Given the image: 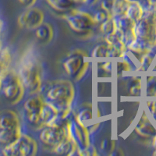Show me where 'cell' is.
I'll use <instances>...</instances> for the list:
<instances>
[{"label": "cell", "instance_id": "6da1fadb", "mask_svg": "<svg viewBox=\"0 0 156 156\" xmlns=\"http://www.w3.org/2000/svg\"><path fill=\"white\" fill-rule=\"evenodd\" d=\"M42 94L44 101L53 107L58 113L71 112L75 97L73 83L68 80H57L44 87Z\"/></svg>", "mask_w": 156, "mask_h": 156}, {"label": "cell", "instance_id": "7a4b0ae2", "mask_svg": "<svg viewBox=\"0 0 156 156\" xmlns=\"http://www.w3.org/2000/svg\"><path fill=\"white\" fill-rule=\"evenodd\" d=\"M18 74L30 94H38L42 90V74L39 59L32 51H26L19 62Z\"/></svg>", "mask_w": 156, "mask_h": 156}, {"label": "cell", "instance_id": "3957f363", "mask_svg": "<svg viewBox=\"0 0 156 156\" xmlns=\"http://www.w3.org/2000/svg\"><path fill=\"white\" fill-rule=\"evenodd\" d=\"M0 81L1 91L11 104L16 105L23 99L26 90L18 73L8 69L0 76Z\"/></svg>", "mask_w": 156, "mask_h": 156}, {"label": "cell", "instance_id": "277c9868", "mask_svg": "<svg viewBox=\"0 0 156 156\" xmlns=\"http://www.w3.org/2000/svg\"><path fill=\"white\" fill-rule=\"evenodd\" d=\"M62 66L69 76L76 81H79L88 69V55L83 50L74 49L64 59Z\"/></svg>", "mask_w": 156, "mask_h": 156}, {"label": "cell", "instance_id": "5b68a950", "mask_svg": "<svg viewBox=\"0 0 156 156\" xmlns=\"http://www.w3.org/2000/svg\"><path fill=\"white\" fill-rule=\"evenodd\" d=\"M37 151L36 140L28 135L21 134L13 143L4 147L2 154L6 156H34Z\"/></svg>", "mask_w": 156, "mask_h": 156}, {"label": "cell", "instance_id": "8992f818", "mask_svg": "<svg viewBox=\"0 0 156 156\" xmlns=\"http://www.w3.org/2000/svg\"><path fill=\"white\" fill-rule=\"evenodd\" d=\"M62 17L67 22L69 27L78 33L89 31L97 25L93 16L87 12L75 9L69 11Z\"/></svg>", "mask_w": 156, "mask_h": 156}, {"label": "cell", "instance_id": "52a82bcc", "mask_svg": "<svg viewBox=\"0 0 156 156\" xmlns=\"http://www.w3.org/2000/svg\"><path fill=\"white\" fill-rule=\"evenodd\" d=\"M68 136L74 142L79 150V155L82 151L90 147V132L87 126L80 124L75 117L71 118L66 125Z\"/></svg>", "mask_w": 156, "mask_h": 156}, {"label": "cell", "instance_id": "ba28073f", "mask_svg": "<svg viewBox=\"0 0 156 156\" xmlns=\"http://www.w3.org/2000/svg\"><path fill=\"white\" fill-rule=\"evenodd\" d=\"M44 98L42 94H32L23 103L25 117L29 123L35 126L41 124V113L44 105Z\"/></svg>", "mask_w": 156, "mask_h": 156}, {"label": "cell", "instance_id": "9c48e42d", "mask_svg": "<svg viewBox=\"0 0 156 156\" xmlns=\"http://www.w3.org/2000/svg\"><path fill=\"white\" fill-rule=\"evenodd\" d=\"M68 136L66 126L49 125L43 127L39 134V138L43 144L53 148Z\"/></svg>", "mask_w": 156, "mask_h": 156}, {"label": "cell", "instance_id": "30bf717a", "mask_svg": "<svg viewBox=\"0 0 156 156\" xmlns=\"http://www.w3.org/2000/svg\"><path fill=\"white\" fill-rule=\"evenodd\" d=\"M134 31L136 37L145 40L150 44L155 41L156 28L154 26V16H143L140 20L135 23Z\"/></svg>", "mask_w": 156, "mask_h": 156}, {"label": "cell", "instance_id": "8fae6325", "mask_svg": "<svg viewBox=\"0 0 156 156\" xmlns=\"http://www.w3.org/2000/svg\"><path fill=\"white\" fill-rule=\"evenodd\" d=\"M44 15L41 9L30 7L23 12L18 17V24L22 28L35 30L44 22Z\"/></svg>", "mask_w": 156, "mask_h": 156}, {"label": "cell", "instance_id": "7c38bea8", "mask_svg": "<svg viewBox=\"0 0 156 156\" xmlns=\"http://www.w3.org/2000/svg\"><path fill=\"white\" fill-rule=\"evenodd\" d=\"M122 52L118 51L108 43H100L97 44L92 50L91 56L94 58H120Z\"/></svg>", "mask_w": 156, "mask_h": 156}, {"label": "cell", "instance_id": "4fadbf2b", "mask_svg": "<svg viewBox=\"0 0 156 156\" xmlns=\"http://www.w3.org/2000/svg\"><path fill=\"white\" fill-rule=\"evenodd\" d=\"M20 122L17 114L12 110H5L0 113V129H20Z\"/></svg>", "mask_w": 156, "mask_h": 156}, {"label": "cell", "instance_id": "5bb4252c", "mask_svg": "<svg viewBox=\"0 0 156 156\" xmlns=\"http://www.w3.org/2000/svg\"><path fill=\"white\" fill-rule=\"evenodd\" d=\"M52 151L58 155L70 156L79 154V150L74 142L71 140L69 136L61 143L52 148Z\"/></svg>", "mask_w": 156, "mask_h": 156}, {"label": "cell", "instance_id": "9a60e30c", "mask_svg": "<svg viewBox=\"0 0 156 156\" xmlns=\"http://www.w3.org/2000/svg\"><path fill=\"white\" fill-rule=\"evenodd\" d=\"M105 42L121 52L127 50L126 44L123 42V34L118 29L115 28L112 33L105 35Z\"/></svg>", "mask_w": 156, "mask_h": 156}, {"label": "cell", "instance_id": "2e32d148", "mask_svg": "<svg viewBox=\"0 0 156 156\" xmlns=\"http://www.w3.org/2000/svg\"><path fill=\"white\" fill-rule=\"evenodd\" d=\"M135 131L138 133L139 135L144 137H148L153 135L156 134V130L149 121L148 118L145 114L140 117V120L136 123V127H135Z\"/></svg>", "mask_w": 156, "mask_h": 156}, {"label": "cell", "instance_id": "e0dca14e", "mask_svg": "<svg viewBox=\"0 0 156 156\" xmlns=\"http://www.w3.org/2000/svg\"><path fill=\"white\" fill-rule=\"evenodd\" d=\"M35 36L39 41L43 43H49L54 36V30L51 25L43 22L35 29Z\"/></svg>", "mask_w": 156, "mask_h": 156}, {"label": "cell", "instance_id": "ac0fdd59", "mask_svg": "<svg viewBox=\"0 0 156 156\" xmlns=\"http://www.w3.org/2000/svg\"><path fill=\"white\" fill-rule=\"evenodd\" d=\"M21 129H0V144L6 146L17 140L21 136Z\"/></svg>", "mask_w": 156, "mask_h": 156}, {"label": "cell", "instance_id": "d6986e66", "mask_svg": "<svg viewBox=\"0 0 156 156\" xmlns=\"http://www.w3.org/2000/svg\"><path fill=\"white\" fill-rule=\"evenodd\" d=\"M47 3L58 12H66L74 9L77 0H46Z\"/></svg>", "mask_w": 156, "mask_h": 156}, {"label": "cell", "instance_id": "ffe728a7", "mask_svg": "<svg viewBox=\"0 0 156 156\" xmlns=\"http://www.w3.org/2000/svg\"><path fill=\"white\" fill-rule=\"evenodd\" d=\"M115 22V28L120 30L122 34H126L127 32L133 30L135 27V22L126 15L121 16L113 17Z\"/></svg>", "mask_w": 156, "mask_h": 156}, {"label": "cell", "instance_id": "44dd1931", "mask_svg": "<svg viewBox=\"0 0 156 156\" xmlns=\"http://www.w3.org/2000/svg\"><path fill=\"white\" fill-rule=\"evenodd\" d=\"M75 119L80 124L87 126L92 120V109L91 105L87 104V106H82L75 115Z\"/></svg>", "mask_w": 156, "mask_h": 156}, {"label": "cell", "instance_id": "7402d4cb", "mask_svg": "<svg viewBox=\"0 0 156 156\" xmlns=\"http://www.w3.org/2000/svg\"><path fill=\"white\" fill-rule=\"evenodd\" d=\"M58 114V112L51 105H48V103L46 102L44 103L42 113H41V126L44 127V126L51 124V122L55 119V118L57 116Z\"/></svg>", "mask_w": 156, "mask_h": 156}, {"label": "cell", "instance_id": "603a6c76", "mask_svg": "<svg viewBox=\"0 0 156 156\" xmlns=\"http://www.w3.org/2000/svg\"><path fill=\"white\" fill-rule=\"evenodd\" d=\"M125 15L136 23L144 16V10L138 2H129Z\"/></svg>", "mask_w": 156, "mask_h": 156}, {"label": "cell", "instance_id": "cb8c5ba5", "mask_svg": "<svg viewBox=\"0 0 156 156\" xmlns=\"http://www.w3.org/2000/svg\"><path fill=\"white\" fill-rule=\"evenodd\" d=\"M11 61H12V55L9 48L7 47L2 48L0 51V76L5 73L8 69H9Z\"/></svg>", "mask_w": 156, "mask_h": 156}, {"label": "cell", "instance_id": "d4e9b609", "mask_svg": "<svg viewBox=\"0 0 156 156\" xmlns=\"http://www.w3.org/2000/svg\"><path fill=\"white\" fill-rule=\"evenodd\" d=\"M129 2L127 0H114L113 6L112 9V17L124 16Z\"/></svg>", "mask_w": 156, "mask_h": 156}, {"label": "cell", "instance_id": "484cf974", "mask_svg": "<svg viewBox=\"0 0 156 156\" xmlns=\"http://www.w3.org/2000/svg\"><path fill=\"white\" fill-rule=\"evenodd\" d=\"M141 80L138 77H133L129 86V92L131 95L140 96L141 94Z\"/></svg>", "mask_w": 156, "mask_h": 156}, {"label": "cell", "instance_id": "4316f807", "mask_svg": "<svg viewBox=\"0 0 156 156\" xmlns=\"http://www.w3.org/2000/svg\"><path fill=\"white\" fill-rule=\"evenodd\" d=\"M115 29V22H114L113 17H110L106 21L100 24V30L102 32L103 34L106 35V34L112 33Z\"/></svg>", "mask_w": 156, "mask_h": 156}, {"label": "cell", "instance_id": "83f0119b", "mask_svg": "<svg viewBox=\"0 0 156 156\" xmlns=\"http://www.w3.org/2000/svg\"><path fill=\"white\" fill-rule=\"evenodd\" d=\"M146 94L148 97L156 96V76H150L147 79Z\"/></svg>", "mask_w": 156, "mask_h": 156}, {"label": "cell", "instance_id": "f1b7e54d", "mask_svg": "<svg viewBox=\"0 0 156 156\" xmlns=\"http://www.w3.org/2000/svg\"><path fill=\"white\" fill-rule=\"evenodd\" d=\"M93 17H94V21L96 22L97 24H101V23L106 21L108 18L112 17V16L110 14V13H108V12H106V11L104 10V9H102L101 8V9L98 10L97 12L94 13Z\"/></svg>", "mask_w": 156, "mask_h": 156}, {"label": "cell", "instance_id": "f546056e", "mask_svg": "<svg viewBox=\"0 0 156 156\" xmlns=\"http://www.w3.org/2000/svg\"><path fill=\"white\" fill-rule=\"evenodd\" d=\"M116 67L118 74L123 73V72H129V71L132 70V66L121 58H119V60L117 61Z\"/></svg>", "mask_w": 156, "mask_h": 156}, {"label": "cell", "instance_id": "4dcf8cb0", "mask_svg": "<svg viewBox=\"0 0 156 156\" xmlns=\"http://www.w3.org/2000/svg\"><path fill=\"white\" fill-rule=\"evenodd\" d=\"M114 0H101V8L112 15V9L113 6Z\"/></svg>", "mask_w": 156, "mask_h": 156}, {"label": "cell", "instance_id": "1f68e13d", "mask_svg": "<svg viewBox=\"0 0 156 156\" xmlns=\"http://www.w3.org/2000/svg\"><path fill=\"white\" fill-rule=\"evenodd\" d=\"M100 149L103 151H107L108 149H110V151H112L115 150V144H111V142L108 139H104L101 141Z\"/></svg>", "mask_w": 156, "mask_h": 156}, {"label": "cell", "instance_id": "d6a6232c", "mask_svg": "<svg viewBox=\"0 0 156 156\" xmlns=\"http://www.w3.org/2000/svg\"><path fill=\"white\" fill-rule=\"evenodd\" d=\"M112 68V62L110 60H105L101 62V69L107 73H111Z\"/></svg>", "mask_w": 156, "mask_h": 156}, {"label": "cell", "instance_id": "836d02e7", "mask_svg": "<svg viewBox=\"0 0 156 156\" xmlns=\"http://www.w3.org/2000/svg\"><path fill=\"white\" fill-rule=\"evenodd\" d=\"M36 1L37 0H19V2H20V4H22L23 6L27 8L32 7L35 4Z\"/></svg>", "mask_w": 156, "mask_h": 156}, {"label": "cell", "instance_id": "e575fe53", "mask_svg": "<svg viewBox=\"0 0 156 156\" xmlns=\"http://www.w3.org/2000/svg\"><path fill=\"white\" fill-rule=\"evenodd\" d=\"M98 1V0H83L82 2L84 4H86L87 5L91 6V5H94V4L97 3Z\"/></svg>", "mask_w": 156, "mask_h": 156}, {"label": "cell", "instance_id": "d590c367", "mask_svg": "<svg viewBox=\"0 0 156 156\" xmlns=\"http://www.w3.org/2000/svg\"><path fill=\"white\" fill-rule=\"evenodd\" d=\"M5 30V23L2 19H0V35L3 33Z\"/></svg>", "mask_w": 156, "mask_h": 156}, {"label": "cell", "instance_id": "8d00e7d4", "mask_svg": "<svg viewBox=\"0 0 156 156\" xmlns=\"http://www.w3.org/2000/svg\"><path fill=\"white\" fill-rule=\"evenodd\" d=\"M129 2H138L139 0H127Z\"/></svg>", "mask_w": 156, "mask_h": 156}, {"label": "cell", "instance_id": "74e56055", "mask_svg": "<svg viewBox=\"0 0 156 156\" xmlns=\"http://www.w3.org/2000/svg\"><path fill=\"white\" fill-rule=\"evenodd\" d=\"M0 90H1V81H0Z\"/></svg>", "mask_w": 156, "mask_h": 156}, {"label": "cell", "instance_id": "f35d334b", "mask_svg": "<svg viewBox=\"0 0 156 156\" xmlns=\"http://www.w3.org/2000/svg\"><path fill=\"white\" fill-rule=\"evenodd\" d=\"M77 1H78V2H79V1H81V2H82V1H83V0H77Z\"/></svg>", "mask_w": 156, "mask_h": 156}]
</instances>
